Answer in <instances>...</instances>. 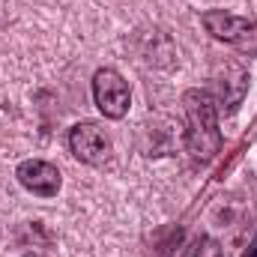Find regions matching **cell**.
Returning <instances> with one entry per match:
<instances>
[{
  "label": "cell",
  "mask_w": 257,
  "mask_h": 257,
  "mask_svg": "<svg viewBox=\"0 0 257 257\" xmlns=\"http://www.w3.org/2000/svg\"><path fill=\"white\" fill-rule=\"evenodd\" d=\"M24 257H33V254H24Z\"/></svg>",
  "instance_id": "cell-9"
},
{
  "label": "cell",
  "mask_w": 257,
  "mask_h": 257,
  "mask_svg": "<svg viewBox=\"0 0 257 257\" xmlns=\"http://www.w3.org/2000/svg\"><path fill=\"white\" fill-rule=\"evenodd\" d=\"M186 257H224V251H221V245L212 236H197L192 245H189Z\"/></svg>",
  "instance_id": "cell-7"
},
{
  "label": "cell",
  "mask_w": 257,
  "mask_h": 257,
  "mask_svg": "<svg viewBox=\"0 0 257 257\" xmlns=\"http://www.w3.org/2000/svg\"><path fill=\"white\" fill-rule=\"evenodd\" d=\"M206 33L218 42H230V45H245L251 36L257 33V24L251 18H242V15H230L224 9H209L200 15Z\"/></svg>",
  "instance_id": "cell-5"
},
{
  "label": "cell",
  "mask_w": 257,
  "mask_h": 257,
  "mask_svg": "<svg viewBox=\"0 0 257 257\" xmlns=\"http://www.w3.org/2000/svg\"><path fill=\"white\" fill-rule=\"evenodd\" d=\"M93 99H96V108L108 120H123L128 111V102H132V93H128V84L123 81V75L117 69L105 66L93 75Z\"/></svg>",
  "instance_id": "cell-2"
},
{
  "label": "cell",
  "mask_w": 257,
  "mask_h": 257,
  "mask_svg": "<svg viewBox=\"0 0 257 257\" xmlns=\"http://www.w3.org/2000/svg\"><path fill=\"white\" fill-rule=\"evenodd\" d=\"M69 150H72V156L78 162L99 168L111 156V141H108L105 128L99 126V123L87 120V123H78V126L69 128Z\"/></svg>",
  "instance_id": "cell-3"
},
{
  "label": "cell",
  "mask_w": 257,
  "mask_h": 257,
  "mask_svg": "<svg viewBox=\"0 0 257 257\" xmlns=\"http://www.w3.org/2000/svg\"><path fill=\"white\" fill-rule=\"evenodd\" d=\"M242 257H257V236L251 239V245L245 248V254H242Z\"/></svg>",
  "instance_id": "cell-8"
},
{
  "label": "cell",
  "mask_w": 257,
  "mask_h": 257,
  "mask_svg": "<svg viewBox=\"0 0 257 257\" xmlns=\"http://www.w3.org/2000/svg\"><path fill=\"white\" fill-rule=\"evenodd\" d=\"M186 105V150L197 162H209L218 147H221V132H218V105L209 93L189 90L183 96Z\"/></svg>",
  "instance_id": "cell-1"
},
{
  "label": "cell",
  "mask_w": 257,
  "mask_h": 257,
  "mask_svg": "<svg viewBox=\"0 0 257 257\" xmlns=\"http://www.w3.org/2000/svg\"><path fill=\"white\" fill-rule=\"evenodd\" d=\"M245 90H248V72L239 63L227 60V63L215 66V72L209 78V96L215 99L218 108H224L227 114L236 111V105L242 102Z\"/></svg>",
  "instance_id": "cell-4"
},
{
  "label": "cell",
  "mask_w": 257,
  "mask_h": 257,
  "mask_svg": "<svg viewBox=\"0 0 257 257\" xmlns=\"http://www.w3.org/2000/svg\"><path fill=\"white\" fill-rule=\"evenodd\" d=\"M15 177H18V183H21L27 192L39 194V197H54V194L60 192V186H63L60 171H57L51 162H42V159H27V162H21L18 171H15Z\"/></svg>",
  "instance_id": "cell-6"
}]
</instances>
